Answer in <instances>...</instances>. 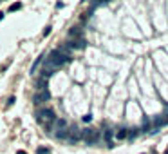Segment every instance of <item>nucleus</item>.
Wrapping results in <instances>:
<instances>
[{"label":"nucleus","mask_w":168,"mask_h":154,"mask_svg":"<svg viewBox=\"0 0 168 154\" xmlns=\"http://www.w3.org/2000/svg\"><path fill=\"white\" fill-rule=\"evenodd\" d=\"M71 60V56H69V53L65 49H52L51 53H49V60H47V69L51 71V69H56V67H62L63 63H67Z\"/></svg>","instance_id":"1"},{"label":"nucleus","mask_w":168,"mask_h":154,"mask_svg":"<svg viewBox=\"0 0 168 154\" xmlns=\"http://www.w3.org/2000/svg\"><path fill=\"white\" fill-rule=\"evenodd\" d=\"M36 122L42 123V125H45V127H49V123H52V125H54V122H56L54 111H52V109H49V107L38 109V112H36Z\"/></svg>","instance_id":"2"},{"label":"nucleus","mask_w":168,"mask_h":154,"mask_svg":"<svg viewBox=\"0 0 168 154\" xmlns=\"http://www.w3.org/2000/svg\"><path fill=\"white\" fill-rule=\"evenodd\" d=\"M51 131H54V136L60 140H67L69 136V127H67V120L65 118H56L54 125L51 127Z\"/></svg>","instance_id":"3"},{"label":"nucleus","mask_w":168,"mask_h":154,"mask_svg":"<svg viewBox=\"0 0 168 154\" xmlns=\"http://www.w3.org/2000/svg\"><path fill=\"white\" fill-rule=\"evenodd\" d=\"M80 140H83V131H80V127H78V125H71V127H69L67 141L69 143H76Z\"/></svg>","instance_id":"4"},{"label":"nucleus","mask_w":168,"mask_h":154,"mask_svg":"<svg viewBox=\"0 0 168 154\" xmlns=\"http://www.w3.org/2000/svg\"><path fill=\"white\" fill-rule=\"evenodd\" d=\"M98 140H100V131H96V129H85L83 131V141H87L89 145H94Z\"/></svg>","instance_id":"5"},{"label":"nucleus","mask_w":168,"mask_h":154,"mask_svg":"<svg viewBox=\"0 0 168 154\" xmlns=\"http://www.w3.org/2000/svg\"><path fill=\"white\" fill-rule=\"evenodd\" d=\"M51 100V93H49V89H45V91H38L36 94H34V98H33V102L36 103H45V102H49Z\"/></svg>","instance_id":"6"},{"label":"nucleus","mask_w":168,"mask_h":154,"mask_svg":"<svg viewBox=\"0 0 168 154\" xmlns=\"http://www.w3.org/2000/svg\"><path fill=\"white\" fill-rule=\"evenodd\" d=\"M67 47L69 49H85L87 47V42L81 40V38H76V40H69L67 42Z\"/></svg>","instance_id":"7"},{"label":"nucleus","mask_w":168,"mask_h":154,"mask_svg":"<svg viewBox=\"0 0 168 154\" xmlns=\"http://www.w3.org/2000/svg\"><path fill=\"white\" fill-rule=\"evenodd\" d=\"M47 80H49V78L43 76V74L38 78V82H36V89H38V91H45V89H47Z\"/></svg>","instance_id":"8"},{"label":"nucleus","mask_w":168,"mask_h":154,"mask_svg":"<svg viewBox=\"0 0 168 154\" xmlns=\"http://www.w3.org/2000/svg\"><path fill=\"white\" fill-rule=\"evenodd\" d=\"M76 36H81V27L74 26V27L69 29V38H71V40H76Z\"/></svg>","instance_id":"9"},{"label":"nucleus","mask_w":168,"mask_h":154,"mask_svg":"<svg viewBox=\"0 0 168 154\" xmlns=\"http://www.w3.org/2000/svg\"><path fill=\"white\" fill-rule=\"evenodd\" d=\"M112 138H114V131L107 129V131H105V141L108 143V147H112Z\"/></svg>","instance_id":"10"},{"label":"nucleus","mask_w":168,"mask_h":154,"mask_svg":"<svg viewBox=\"0 0 168 154\" xmlns=\"http://www.w3.org/2000/svg\"><path fill=\"white\" fill-rule=\"evenodd\" d=\"M116 138L117 140H125V138H128V131L127 129H119V131L116 132Z\"/></svg>","instance_id":"11"},{"label":"nucleus","mask_w":168,"mask_h":154,"mask_svg":"<svg viewBox=\"0 0 168 154\" xmlns=\"http://www.w3.org/2000/svg\"><path fill=\"white\" fill-rule=\"evenodd\" d=\"M42 58H43V54H40V56L36 58V60H34V63H33V67H31V74H34L36 73V69H38V65H40L42 63Z\"/></svg>","instance_id":"12"},{"label":"nucleus","mask_w":168,"mask_h":154,"mask_svg":"<svg viewBox=\"0 0 168 154\" xmlns=\"http://www.w3.org/2000/svg\"><path fill=\"white\" fill-rule=\"evenodd\" d=\"M20 7H22V2H14L13 6H9V13H14V11H18Z\"/></svg>","instance_id":"13"},{"label":"nucleus","mask_w":168,"mask_h":154,"mask_svg":"<svg viewBox=\"0 0 168 154\" xmlns=\"http://www.w3.org/2000/svg\"><path fill=\"white\" fill-rule=\"evenodd\" d=\"M51 151H49L47 147H40V149H36V154H49Z\"/></svg>","instance_id":"14"},{"label":"nucleus","mask_w":168,"mask_h":154,"mask_svg":"<svg viewBox=\"0 0 168 154\" xmlns=\"http://www.w3.org/2000/svg\"><path fill=\"white\" fill-rule=\"evenodd\" d=\"M83 122H85V123H91V122H92V114H85V116H83Z\"/></svg>","instance_id":"15"},{"label":"nucleus","mask_w":168,"mask_h":154,"mask_svg":"<svg viewBox=\"0 0 168 154\" xmlns=\"http://www.w3.org/2000/svg\"><path fill=\"white\" fill-rule=\"evenodd\" d=\"M51 29H52L51 26H47L45 29H43V36H47V34H49V33H51Z\"/></svg>","instance_id":"16"},{"label":"nucleus","mask_w":168,"mask_h":154,"mask_svg":"<svg viewBox=\"0 0 168 154\" xmlns=\"http://www.w3.org/2000/svg\"><path fill=\"white\" fill-rule=\"evenodd\" d=\"M13 103H14V96H11V98H9V102H7V105H13Z\"/></svg>","instance_id":"17"},{"label":"nucleus","mask_w":168,"mask_h":154,"mask_svg":"<svg viewBox=\"0 0 168 154\" xmlns=\"http://www.w3.org/2000/svg\"><path fill=\"white\" fill-rule=\"evenodd\" d=\"M16 154H27V152H26V151H18Z\"/></svg>","instance_id":"18"},{"label":"nucleus","mask_w":168,"mask_h":154,"mask_svg":"<svg viewBox=\"0 0 168 154\" xmlns=\"http://www.w3.org/2000/svg\"><path fill=\"white\" fill-rule=\"evenodd\" d=\"M2 18H4V13H0V20H2Z\"/></svg>","instance_id":"19"},{"label":"nucleus","mask_w":168,"mask_h":154,"mask_svg":"<svg viewBox=\"0 0 168 154\" xmlns=\"http://www.w3.org/2000/svg\"><path fill=\"white\" fill-rule=\"evenodd\" d=\"M163 154H168V149H166V151H165V152H163Z\"/></svg>","instance_id":"20"}]
</instances>
